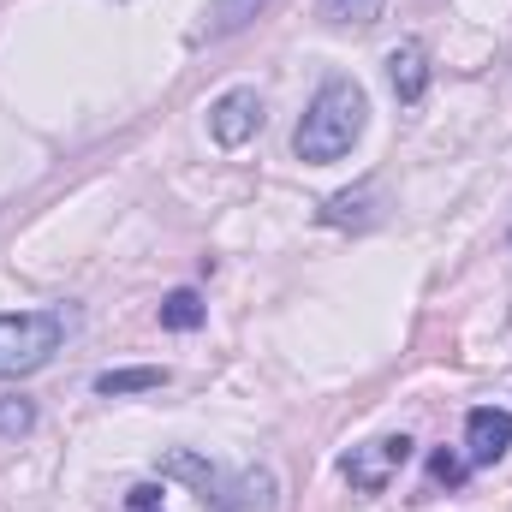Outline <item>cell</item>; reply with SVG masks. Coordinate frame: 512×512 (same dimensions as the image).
Here are the masks:
<instances>
[{
  "mask_svg": "<svg viewBox=\"0 0 512 512\" xmlns=\"http://www.w3.org/2000/svg\"><path fill=\"white\" fill-rule=\"evenodd\" d=\"M364 120H370V102H364V90L352 84V78H328L322 90H316V102L304 108V120L292 131V149H298V161H310V167H328V161H340L358 137H364Z\"/></svg>",
  "mask_w": 512,
  "mask_h": 512,
  "instance_id": "6da1fadb",
  "label": "cell"
},
{
  "mask_svg": "<svg viewBox=\"0 0 512 512\" xmlns=\"http://www.w3.org/2000/svg\"><path fill=\"white\" fill-rule=\"evenodd\" d=\"M66 340V316L60 310H12L0 316V382L42 370Z\"/></svg>",
  "mask_w": 512,
  "mask_h": 512,
  "instance_id": "7a4b0ae2",
  "label": "cell"
},
{
  "mask_svg": "<svg viewBox=\"0 0 512 512\" xmlns=\"http://www.w3.org/2000/svg\"><path fill=\"white\" fill-rule=\"evenodd\" d=\"M405 459H411V441H405V435H376V441L352 447V453L340 459V471H346V483H352V489L382 495L387 483L399 477V465H405Z\"/></svg>",
  "mask_w": 512,
  "mask_h": 512,
  "instance_id": "3957f363",
  "label": "cell"
},
{
  "mask_svg": "<svg viewBox=\"0 0 512 512\" xmlns=\"http://www.w3.org/2000/svg\"><path fill=\"white\" fill-rule=\"evenodd\" d=\"M256 131H262V96H256L251 84L227 90V96L209 108V137H215L221 149H245Z\"/></svg>",
  "mask_w": 512,
  "mask_h": 512,
  "instance_id": "277c9868",
  "label": "cell"
},
{
  "mask_svg": "<svg viewBox=\"0 0 512 512\" xmlns=\"http://www.w3.org/2000/svg\"><path fill=\"white\" fill-rule=\"evenodd\" d=\"M512 447V411L501 405H477L465 417V465H495Z\"/></svg>",
  "mask_w": 512,
  "mask_h": 512,
  "instance_id": "5b68a950",
  "label": "cell"
},
{
  "mask_svg": "<svg viewBox=\"0 0 512 512\" xmlns=\"http://www.w3.org/2000/svg\"><path fill=\"white\" fill-rule=\"evenodd\" d=\"M322 221L328 227H376L382 221V179H364V185H352V191H334L328 203H322Z\"/></svg>",
  "mask_w": 512,
  "mask_h": 512,
  "instance_id": "8992f818",
  "label": "cell"
},
{
  "mask_svg": "<svg viewBox=\"0 0 512 512\" xmlns=\"http://www.w3.org/2000/svg\"><path fill=\"white\" fill-rule=\"evenodd\" d=\"M387 84H393V96L405 108L423 102V90H429V54H423V42H399L387 54Z\"/></svg>",
  "mask_w": 512,
  "mask_h": 512,
  "instance_id": "52a82bcc",
  "label": "cell"
},
{
  "mask_svg": "<svg viewBox=\"0 0 512 512\" xmlns=\"http://www.w3.org/2000/svg\"><path fill=\"white\" fill-rule=\"evenodd\" d=\"M262 6H268V0H209V12H203V24H197V36H191V42H221V36L245 30Z\"/></svg>",
  "mask_w": 512,
  "mask_h": 512,
  "instance_id": "ba28073f",
  "label": "cell"
},
{
  "mask_svg": "<svg viewBox=\"0 0 512 512\" xmlns=\"http://www.w3.org/2000/svg\"><path fill=\"white\" fill-rule=\"evenodd\" d=\"M203 298L191 292V286H179V292H167L161 298V328H173V334H191V328H203Z\"/></svg>",
  "mask_w": 512,
  "mask_h": 512,
  "instance_id": "9c48e42d",
  "label": "cell"
},
{
  "mask_svg": "<svg viewBox=\"0 0 512 512\" xmlns=\"http://www.w3.org/2000/svg\"><path fill=\"white\" fill-rule=\"evenodd\" d=\"M161 382H167V370L143 364V370H108V376H96V393L120 399V393H149V387H161Z\"/></svg>",
  "mask_w": 512,
  "mask_h": 512,
  "instance_id": "30bf717a",
  "label": "cell"
},
{
  "mask_svg": "<svg viewBox=\"0 0 512 512\" xmlns=\"http://www.w3.org/2000/svg\"><path fill=\"white\" fill-rule=\"evenodd\" d=\"M387 0H322V18L328 24H352V30H370L382 18Z\"/></svg>",
  "mask_w": 512,
  "mask_h": 512,
  "instance_id": "8fae6325",
  "label": "cell"
},
{
  "mask_svg": "<svg viewBox=\"0 0 512 512\" xmlns=\"http://www.w3.org/2000/svg\"><path fill=\"white\" fill-rule=\"evenodd\" d=\"M161 471H167V477H191V483H197V495H203V501H209V495H215V471H209V465H203V459H191V453H173V459H167V465H161Z\"/></svg>",
  "mask_w": 512,
  "mask_h": 512,
  "instance_id": "7c38bea8",
  "label": "cell"
},
{
  "mask_svg": "<svg viewBox=\"0 0 512 512\" xmlns=\"http://www.w3.org/2000/svg\"><path fill=\"white\" fill-rule=\"evenodd\" d=\"M36 429V405L30 399H0V435H30Z\"/></svg>",
  "mask_w": 512,
  "mask_h": 512,
  "instance_id": "4fadbf2b",
  "label": "cell"
},
{
  "mask_svg": "<svg viewBox=\"0 0 512 512\" xmlns=\"http://www.w3.org/2000/svg\"><path fill=\"white\" fill-rule=\"evenodd\" d=\"M429 477H435V483H447V489H459V483H465V459L435 453V459H429Z\"/></svg>",
  "mask_w": 512,
  "mask_h": 512,
  "instance_id": "5bb4252c",
  "label": "cell"
},
{
  "mask_svg": "<svg viewBox=\"0 0 512 512\" xmlns=\"http://www.w3.org/2000/svg\"><path fill=\"white\" fill-rule=\"evenodd\" d=\"M126 512H161V489L155 483H137L126 495Z\"/></svg>",
  "mask_w": 512,
  "mask_h": 512,
  "instance_id": "9a60e30c",
  "label": "cell"
}]
</instances>
